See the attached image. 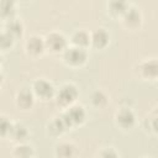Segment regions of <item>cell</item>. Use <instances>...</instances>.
<instances>
[{
	"mask_svg": "<svg viewBox=\"0 0 158 158\" xmlns=\"http://www.w3.org/2000/svg\"><path fill=\"white\" fill-rule=\"evenodd\" d=\"M11 127H12V126L10 125V122L7 121V118H5V117H0V135L10 133Z\"/></svg>",
	"mask_w": 158,
	"mask_h": 158,
	"instance_id": "20",
	"label": "cell"
},
{
	"mask_svg": "<svg viewBox=\"0 0 158 158\" xmlns=\"http://www.w3.org/2000/svg\"><path fill=\"white\" fill-rule=\"evenodd\" d=\"M110 7L115 14H121L126 10V4L123 1H112L110 4Z\"/></svg>",
	"mask_w": 158,
	"mask_h": 158,
	"instance_id": "18",
	"label": "cell"
},
{
	"mask_svg": "<svg viewBox=\"0 0 158 158\" xmlns=\"http://www.w3.org/2000/svg\"><path fill=\"white\" fill-rule=\"evenodd\" d=\"M47 46L52 51L57 52V51H60V49H63L65 47V40L59 33H52V35H49L47 37Z\"/></svg>",
	"mask_w": 158,
	"mask_h": 158,
	"instance_id": "3",
	"label": "cell"
},
{
	"mask_svg": "<svg viewBox=\"0 0 158 158\" xmlns=\"http://www.w3.org/2000/svg\"><path fill=\"white\" fill-rule=\"evenodd\" d=\"M93 101H94V104H96V105H101V104H104V102L106 101V98H105V95H104L102 93L96 91V93L93 95Z\"/></svg>",
	"mask_w": 158,
	"mask_h": 158,
	"instance_id": "21",
	"label": "cell"
},
{
	"mask_svg": "<svg viewBox=\"0 0 158 158\" xmlns=\"http://www.w3.org/2000/svg\"><path fill=\"white\" fill-rule=\"evenodd\" d=\"M78 95L77 89L73 85H65L60 89V91L58 93V101L63 105L72 102Z\"/></svg>",
	"mask_w": 158,
	"mask_h": 158,
	"instance_id": "2",
	"label": "cell"
},
{
	"mask_svg": "<svg viewBox=\"0 0 158 158\" xmlns=\"http://www.w3.org/2000/svg\"><path fill=\"white\" fill-rule=\"evenodd\" d=\"M57 153L60 158H69L73 154V147L69 144H60L57 149Z\"/></svg>",
	"mask_w": 158,
	"mask_h": 158,
	"instance_id": "15",
	"label": "cell"
},
{
	"mask_svg": "<svg viewBox=\"0 0 158 158\" xmlns=\"http://www.w3.org/2000/svg\"><path fill=\"white\" fill-rule=\"evenodd\" d=\"M125 19H126V22H127V23L136 25V23H138V21H139V14L137 12V10L130 9V10L126 12Z\"/></svg>",
	"mask_w": 158,
	"mask_h": 158,
	"instance_id": "14",
	"label": "cell"
},
{
	"mask_svg": "<svg viewBox=\"0 0 158 158\" xmlns=\"http://www.w3.org/2000/svg\"><path fill=\"white\" fill-rule=\"evenodd\" d=\"M27 49L31 53H40L43 49V42L40 37H31L30 41L27 42Z\"/></svg>",
	"mask_w": 158,
	"mask_h": 158,
	"instance_id": "8",
	"label": "cell"
},
{
	"mask_svg": "<svg viewBox=\"0 0 158 158\" xmlns=\"http://www.w3.org/2000/svg\"><path fill=\"white\" fill-rule=\"evenodd\" d=\"M117 121L122 127H130V126H132V123L135 121V116L130 110L123 109L117 115Z\"/></svg>",
	"mask_w": 158,
	"mask_h": 158,
	"instance_id": "6",
	"label": "cell"
},
{
	"mask_svg": "<svg viewBox=\"0 0 158 158\" xmlns=\"http://www.w3.org/2000/svg\"><path fill=\"white\" fill-rule=\"evenodd\" d=\"M64 58L67 62L72 64H80L86 59V53L81 48H69L64 53Z\"/></svg>",
	"mask_w": 158,
	"mask_h": 158,
	"instance_id": "1",
	"label": "cell"
},
{
	"mask_svg": "<svg viewBox=\"0 0 158 158\" xmlns=\"http://www.w3.org/2000/svg\"><path fill=\"white\" fill-rule=\"evenodd\" d=\"M107 40H109L107 33L104 30H101V28L98 30V31H95L94 35H93V43L96 47H104L107 43Z\"/></svg>",
	"mask_w": 158,
	"mask_h": 158,
	"instance_id": "7",
	"label": "cell"
},
{
	"mask_svg": "<svg viewBox=\"0 0 158 158\" xmlns=\"http://www.w3.org/2000/svg\"><path fill=\"white\" fill-rule=\"evenodd\" d=\"M73 42H74L75 44H78V46H85V44H88V42H89V37H88V35H86L85 32L78 31V32H75L74 36H73Z\"/></svg>",
	"mask_w": 158,
	"mask_h": 158,
	"instance_id": "12",
	"label": "cell"
},
{
	"mask_svg": "<svg viewBox=\"0 0 158 158\" xmlns=\"http://www.w3.org/2000/svg\"><path fill=\"white\" fill-rule=\"evenodd\" d=\"M100 158H117V156H116V153H115L114 151L107 149V151H104V152L101 153Z\"/></svg>",
	"mask_w": 158,
	"mask_h": 158,
	"instance_id": "22",
	"label": "cell"
},
{
	"mask_svg": "<svg viewBox=\"0 0 158 158\" xmlns=\"http://www.w3.org/2000/svg\"><path fill=\"white\" fill-rule=\"evenodd\" d=\"M15 154L17 158H30V156L32 154V149L28 146H21L16 148Z\"/></svg>",
	"mask_w": 158,
	"mask_h": 158,
	"instance_id": "17",
	"label": "cell"
},
{
	"mask_svg": "<svg viewBox=\"0 0 158 158\" xmlns=\"http://www.w3.org/2000/svg\"><path fill=\"white\" fill-rule=\"evenodd\" d=\"M10 133H11V136L15 139H19V141L25 139V137L27 136V131H26V128L22 125H15V126H12Z\"/></svg>",
	"mask_w": 158,
	"mask_h": 158,
	"instance_id": "11",
	"label": "cell"
},
{
	"mask_svg": "<svg viewBox=\"0 0 158 158\" xmlns=\"http://www.w3.org/2000/svg\"><path fill=\"white\" fill-rule=\"evenodd\" d=\"M21 32H22V26H21V23L19 21L10 20L7 22V33L10 36H12V37L14 36H20Z\"/></svg>",
	"mask_w": 158,
	"mask_h": 158,
	"instance_id": "10",
	"label": "cell"
},
{
	"mask_svg": "<svg viewBox=\"0 0 158 158\" xmlns=\"http://www.w3.org/2000/svg\"><path fill=\"white\" fill-rule=\"evenodd\" d=\"M0 12L4 16H10L14 14V4L10 0H4L0 2Z\"/></svg>",
	"mask_w": 158,
	"mask_h": 158,
	"instance_id": "13",
	"label": "cell"
},
{
	"mask_svg": "<svg viewBox=\"0 0 158 158\" xmlns=\"http://www.w3.org/2000/svg\"><path fill=\"white\" fill-rule=\"evenodd\" d=\"M17 101L19 104L22 106V107H27L32 104V94L30 90H22L19 93V96H17Z\"/></svg>",
	"mask_w": 158,
	"mask_h": 158,
	"instance_id": "9",
	"label": "cell"
},
{
	"mask_svg": "<svg viewBox=\"0 0 158 158\" xmlns=\"http://www.w3.org/2000/svg\"><path fill=\"white\" fill-rule=\"evenodd\" d=\"M35 91L42 98H49L53 94V86L44 80H38L35 83Z\"/></svg>",
	"mask_w": 158,
	"mask_h": 158,
	"instance_id": "4",
	"label": "cell"
},
{
	"mask_svg": "<svg viewBox=\"0 0 158 158\" xmlns=\"http://www.w3.org/2000/svg\"><path fill=\"white\" fill-rule=\"evenodd\" d=\"M157 63L156 60H152V62H148L143 65V73L148 77H154L157 74Z\"/></svg>",
	"mask_w": 158,
	"mask_h": 158,
	"instance_id": "16",
	"label": "cell"
},
{
	"mask_svg": "<svg viewBox=\"0 0 158 158\" xmlns=\"http://www.w3.org/2000/svg\"><path fill=\"white\" fill-rule=\"evenodd\" d=\"M11 43H12V36H10L7 32L0 33V47L7 48L9 46H11Z\"/></svg>",
	"mask_w": 158,
	"mask_h": 158,
	"instance_id": "19",
	"label": "cell"
},
{
	"mask_svg": "<svg viewBox=\"0 0 158 158\" xmlns=\"http://www.w3.org/2000/svg\"><path fill=\"white\" fill-rule=\"evenodd\" d=\"M67 116L69 117L72 123H78V122H81L84 120L85 112H84V110L80 106H73V107H70L68 110Z\"/></svg>",
	"mask_w": 158,
	"mask_h": 158,
	"instance_id": "5",
	"label": "cell"
}]
</instances>
